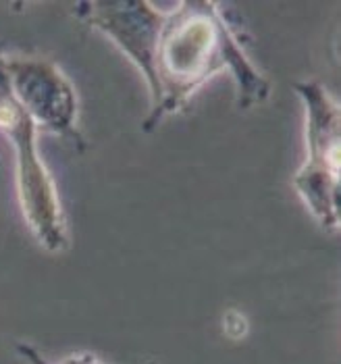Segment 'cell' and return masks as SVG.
Returning <instances> with one entry per match:
<instances>
[{
	"instance_id": "1",
	"label": "cell",
	"mask_w": 341,
	"mask_h": 364,
	"mask_svg": "<svg viewBox=\"0 0 341 364\" xmlns=\"http://www.w3.org/2000/svg\"><path fill=\"white\" fill-rule=\"evenodd\" d=\"M229 71L237 87V107L264 102L271 84L244 53L217 2L185 0L165 15L156 46L158 100L148 111L144 132H154L210 77Z\"/></svg>"
},
{
	"instance_id": "5",
	"label": "cell",
	"mask_w": 341,
	"mask_h": 364,
	"mask_svg": "<svg viewBox=\"0 0 341 364\" xmlns=\"http://www.w3.org/2000/svg\"><path fill=\"white\" fill-rule=\"evenodd\" d=\"M73 9L77 19L113 40L114 46L142 71L152 109L158 100L156 46L165 13L144 0H90L77 2Z\"/></svg>"
},
{
	"instance_id": "3",
	"label": "cell",
	"mask_w": 341,
	"mask_h": 364,
	"mask_svg": "<svg viewBox=\"0 0 341 364\" xmlns=\"http://www.w3.org/2000/svg\"><path fill=\"white\" fill-rule=\"evenodd\" d=\"M306 112L308 159L293 175V190L308 206L316 223L337 231L340 213V148L341 111L335 98L320 82L293 85Z\"/></svg>"
},
{
	"instance_id": "6",
	"label": "cell",
	"mask_w": 341,
	"mask_h": 364,
	"mask_svg": "<svg viewBox=\"0 0 341 364\" xmlns=\"http://www.w3.org/2000/svg\"><path fill=\"white\" fill-rule=\"evenodd\" d=\"M17 352L28 360L29 364H107L102 358H98L96 354H90V352H75L71 356H65L63 360L58 363H48L33 346L29 343H19L17 346Z\"/></svg>"
},
{
	"instance_id": "2",
	"label": "cell",
	"mask_w": 341,
	"mask_h": 364,
	"mask_svg": "<svg viewBox=\"0 0 341 364\" xmlns=\"http://www.w3.org/2000/svg\"><path fill=\"white\" fill-rule=\"evenodd\" d=\"M0 132L6 136L15 159V188L23 219L33 237L48 250L63 252L69 246L67 221L60 206L55 179L46 167L40 146L38 127L11 94L0 53Z\"/></svg>"
},
{
	"instance_id": "4",
	"label": "cell",
	"mask_w": 341,
	"mask_h": 364,
	"mask_svg": "<svg viewBox=\"0 0 341 364\" xmlns=\"http://www.w3.org/2000/svg\"><path fill=\"white\" fill-rule=\"evenodd\" d=\"M9 87L38 129L53 132L85 148L77 117L75 87L57 65L42 56H4Z\"/></svg>"
}]
</instances>
